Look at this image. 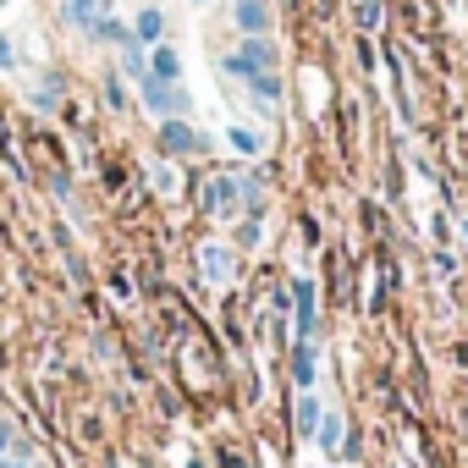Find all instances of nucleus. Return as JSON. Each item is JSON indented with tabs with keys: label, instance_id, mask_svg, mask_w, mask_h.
I'll return each instance as SVG.
<instances>
[{
	"label": "nucleus",
	"instance_id": "obj_1",
	"mask_svg": "<svg viewBox=\"0 0 468 468\" xmlns=\"http://www.w3.org/2000/svg\"><path fill=\"white\" fill-rule=\"evenodd\" d=\"M138 94H144V105H149V116H187V94H182V83H160V78H138Z\"/></svg>",
	"mask_w": 468,
	"mask_h": 468
},
{
	"label": "nucleus",
	"instance_id": "obj_2",
	"mask_svg": "<svg viewBox=\"0 0 468 468\" xmlns=\"http://www.w3.org/2000/svg\"><path fill=\"white\" fill-rule=\"evenodd\" d=\"M271 61H276V56H271V45H265V39H249L238 56H226L220 67H226L231 78H243V83H249L254 72H271Z\"/></svg>",
	"mask_w": 468,
	"mask_h": 468
},
{
	"label": "nucleus",
	"instance_id": "obj_3",
	"mask_svg": "<svg viewBox=\"0 0 468 468\" xmlns=\"http://www.w3.org/2000/svg\"><path fill=\"white\" fill-rule=\"evenodd\" d=\"M160 149H165V154H198L204 138H198L182 116H165V122H160Z\"/></svg>",
	"mask_w": 468,
	"mask_h": 468
},
{
	"label": "nucleus",
	"instance_id": "obj_4",
	"mask_svg": "<svg viewBox=\"0 0 468 468\" xmlns=\"http://www.w3.org/2000/svg\"><path fill=\"white\" fill-rule=\"evenodd\" d=\"M231 17H238V28H243L249 39H260V34L271 28V12H265V0H238V12H231Z\"/></svg>",
	"mask_w": 468,
	"mask_h": 468
},
{
	"label": "nucleus",
	"instance_id": "obj_5",
	"mask_svg": "<svg viewBox=\"0 0 468 468\" xmlns=\"http://www.w3.org/2000/svg\"><path fill=\"white\" fill-rule=\"evenodd\" d=\"M149 78H160V83H176L182 78V61H176L171 45H149Z\"/></svg>",
	"mask_w": 468,
	"mask_h": 468
},
{
	"label": "nucleus",
	"instance_id": "obj_6",
	"mask_svg": "<svg viewBox=\"0 0 468 468\" xmlns=\"http://www.w3.org/2000/svg\"><path fill=\"white\" fill-rule=\"evenodd\" d=\"M133 39H138V45H160V39H165V17H160V6H144V12H138Z\"/></svg>",
	"mask_w": 468,
	"mask_h": 468
},
{
	"label": "nucleus",
	"instance_id": "obj_7",
	"mask_svg": "<svg viewBox=\"0 0 468 468\" xmlns=\"http://www.w3.org/2000/svg\"><path fill=\"white\" fill-rule=\"evenodd\" d=\"M231 204H238V182H231V176H215L209 193H204V209H209V215H226Z\"/></svg>",
	"mask_w": 468,
	"mask_h": 468
},
{
	"label": "nucleus",
	"instance_id": "obj_8",
	"mask_svg": "<svg viewBox=\"0 0 468 468\" xmlns=\"http://www.w3.org/2000/svg\"><path fill=\"white\" fill-rule=\"evenodd\" d=\"M89 39H100V45H127L133 34H127V28H122V23L111 17V12H100V17L89 23Z\"/></svg>",
	"mask_w": 468,
	"mask_h": 468
},
{
	"label": "nucleus",
	"instance_id": "obj_9",
	"mask_svg": "<svg viewBox=\"0 0 468 468\" xmlns=\"http://www.w3.org/2000/svg\"><path fill=\"white\" fill-rule=\"evenodd\" d=\"M94 17H100V0H67V23H72V28H83V34H89V23H94Z\"/></svg>",
	"mask_w": 468,
	"mask_h": 468
},
{
	"label": "nucleus",
	"instance_id": "obj_10",
	"mask_svg": "<svg viewBox=\"0 0 468 468\" xmlns=\"http://www.w3.org/2000/svg\"><path fill=\"white\" fill-rule=\"evenodd\" d=\"M249 89L260 94V105H271V100H282V83H276L271 72H254V78H249Z\"/></svg>",
	"mask_w": 468,
	"mask_h": 468
},
{
	"label": "nucleus",
	"instance_id": "obj_11",
	"mask_svg": "<svg viewBox=\"0 0 468 468\" xmlns=\"http://www.w3.org/2000/svg\"><path fill=\"white\" fill-rule=\"evenodd\" d=\"M105 105H111V111H127V89H122V72H105Z\"/></svg>",
	"mask_w": 468,
	"mask_h": 468
},
{
	"label": "nucleus",
	"instance_id": "obj_12",
	"mask_svg": "<svg viewBox=\"0 0 468 468\" xmlns=\"http://www.w3.org/2000/svg\"><path fill=\"white\" fill-rule=\"evenodd\" d=\"M292 375H298V386H314V347H298V358H292Z\"/></svg>",
	"mask_w": 468,
	"mask_h": 468
},
{
	"label": "nucleus",
	"instance_id": "obj_13",
	"mask_svg": "<svg viewBox=\"0 0 468 468\" xmlns=\"http://www.w3.org/2000/svg\"><path fill=\"white\" fill-rule=\"evenodd\" d=\"M298 430H303V435H314V430H320V402H314V397H303V402H298Z\"/></svg>",
	"mask_w": 468,
	"mask_h": 468
},
{
	"label": "nucleus",
	"instance_id": "obj_14",
	"mask_svg": "<svg viewBox=\"0 0 468 468\" xmlns=\"http://www.w3.org/2000/svg\"><path fill=\"white\" fill-rule=\"evenodd\" d=\"M226 138H231V149H238V154H260V138H254L249 127H231Z\"/></svg>",
	"mask_w": 468,
	"mask_h": 468
},
{
	"label": "nucleus",
	"instance_id": "obj_15",
	"mask_svg": "<svg viewBox=\"0 0 468 468\" xmlns=\"http://www.w3.org/2000/svg\"><path fill=\"white\" fill-rule=\"evenodd\" d=\"M12 67H17V50H12L6 34H0V72H12Z\"/></svg>",
	"mask_w": 468,
	"mask_h": 468
},
{
	"label": "nucleus",
	"instance_id": "obj_16",
	"mask_svg": "<svg viewBox=\"0 0 468 468\" xmlns=\"http://www.w3.org/2000/svg\"><path fill=\"white\" fill-rule=\"evenodd\" d=\"M336 441H342V424H336V419H325V424H320V446H336Z\"/></svg>",
	"mask_w": 468,
	"mask_h": 468
},
{
	"label": "nucleus",
	"instance_id": "obj_17",
	"mask_svg": "<svg viewBox=\"0 0 468 468\" xmlns=\"http://www.w3.org/2000/svg\"><path fill=\"white\" fill-rule=\"evenodd\" d=\"M12 441H17V435H12V424H0V457L12 452Z\"/></svg>",
	"mask_w": 468,
	"mask_h": 468
},
{
	"label": "nucleus",
	"instance_id": "obj_18",
	"mask_svg": "<svg viewBox=\"0 0 468 468\" xmlns=\"http://www.w3.org/2000/svg\"><path fill=\"white\" fill-rule=\"evenodd\" d=\"M193 6H204V0H193Z\"/></svg>",
	"mask_w": 468,
	"mask_h": 468
},
{
	"label": "nucleus",
	"instance_id": "obj_19",
	"mask_svg": "<svg viewBox=\"0 0 468 468\" xmlns=\"http://www.w3.org/2000/svg\"><path fill=\"white\" fill-rule=\"evenodd\" d=\"M0 468H6V463H0Z\"/></svg>",
	"mask_w": 468,
	"mask_h": 468
}]
</instances>
